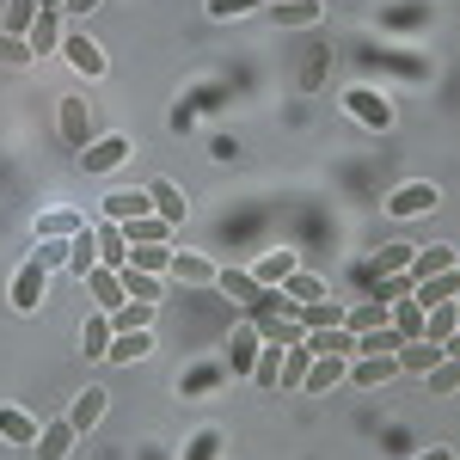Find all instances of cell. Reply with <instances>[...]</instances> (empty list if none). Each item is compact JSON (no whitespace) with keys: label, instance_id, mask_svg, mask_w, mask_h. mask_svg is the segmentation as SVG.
I'll use <instances>...</instances> for the list:
<instances>
[{"label":"cell","instance_id":"cell-45","mask_svg":"<svg viewBox=\"0 0 460 460\" xmlns=\"http://www.w3.org/2000/svg\"><path fill=\"white\" fill-rule=\"evenodd\" d=\"M215 387H221V375H215V368H190V375L178 381V393H215Z\"/></svg>","mask_w":460,"mask_h":460},{"label":"cell","instance_id":"cell-13","mask_svg":"<svg viewBox=\"0 0 460 460\" xmlns=\"http://www.w3.org/2000/svg\"><path fill=\"white\" fill-rule=\"evenodd\" d=\"M460 295V270H442V277H418V288H411V301H418V307H442V301H455Z\"/></svg>","mask_w":460,"mask_h":460},{"label":"cell","instance_id":"cell-41","mask_svg":"<svg viewBox=\"0 0 460 460\" xmlns=\"http://www.w3.org/2000/svg\"><path fill=\"white\" fill-rule=\"evenodd\" d=\"M307 368H314V350H307V344H288V356H283V387H301V381H307Z\"/></svg>","mask_w":460,"mask_h":460},{"label":"cell","instance_id":"cell-29","mask_svg":"<svg viewBox=\"0 0 460 460\" xmlns=\"http://www.w3.org/2000/svg\"><path fill=\"white\" fill-rule=\"evenodd\" d=\"M460 258L455 246H424V252H411V277H442V270H455Z\"/></svg>","mask_w":460,"mask_h":460},{"label":"cell","instance_id":"cell-32","mask_svg":"<svg viewBox=\"0 0 460 460\" xmlns=\"http://www.w3.org/2000/svg\"><path fill=\"white\" fill-rule=\"evenodd\" d=\"M455 332H460L455 301H442V307H429V314H424V338H429V344H442V338H455Z\"/></svg>","mask_w":460,"mask_h":460},{"label":"cell","instance_id":"cell-19","mask_svg":"<svg viewBox=\"0 0 460 460\" xmlns=\"http://www.w3.org/2000/svg\"><path fill=\"white\" fill-rule=\"evenodd\" d=\"M142 356H154V332H111L105 362H142Z\"/></svg>","mask_w":460,"mask_h":460},{"label":"cell","instance_id":"cell-24","mask_svg":"<svg viewBox=\"0 0 460 460\" xmlns=\"http://www.w3.org/2000/svg\"><path fill=\"white\" fill-rule=\"evenodd\" d=\"M283 344H258V356H252V381L258 387H283Z\"/></svg>","mask_w":460,"mask_h":460},{"label":"cell","instance_id":"cell-3","mask_svg":"<svg viewBox=\"0 0 460 460\" xmlns=\"http://www.w3.org/2000/svg\"><path fill=\"white\" fill-rule=\"evenodd\" d=\"M344 111H356L368 129H393V105L375 93V86H344Z\"/></svg>","mask_w":460,"mask_h":460},{"label":"cell","instance_id":"cell-8","mask_svg":"<svg viewBox=\"0 0 460 460\" xmlns=\"http://www.w3.org/2000/svg\"><path fill=\"white\" fill-rule=\"evenodd\" d=\"M80 283L93 288V301H99V314H117V307L129 301V295H123V277H117V270H105V264H93V270H86Z\"/></svg>","mask_w":460,"mask_h":460},{"label":"cell","instance_id":"cell-47","mask_svg":"<svg viewBox=\"0 0 460 460\" xmlns=\"http://www.w3.org/2000/svg\"><path fill=\"white\" fill-rule=\"evenodd\" d=\"M258 344H264L258 332H240V338H234V362H240V368H252V356H258Z\"/></svg>","mask_w":460,"mask_h":460},{"label":"cell","instance_id":"cell-46","mask_svg":"<svg viewBox=\"0 0 460 460\" xmlns=\"http://www.w3.org/2000/svg\"><path fill=\"white\" fill-rule=\"evenodd\" d=\"M264 0H209V19H240V13H258Z\"/></svg>","mask_w":460,"mask_h":460},{"label":"cell","instance_id":"cell-34","mask_svg":"<svg viewBox=\"0 0 460 460\" xmlns=\"http://www.w3.org/2000/svg\"><path fill=\"white\" fill-rule=\"evenodd\" d=\"M399 344H405V338H399L393 325H381V332H362V338H356V356H399Z\"/></svg>","mask_w":460,"mask_h":460},{"label":"cell","instance_id":"cell-43","mask_svg":"<svg viewBox=\"0 0 460 460\" xmlns=\"http://www.w3.org/2000/svg\"><path fill=\"white\" fill-rule=\"evenodd\" d=\"M411 288H418V277H411V270H393L387 283H381V301H387V307H393V301H405Z\"/></svg>","mask_w":460,"mask_h":460},{"label":"cell","instance_id":"cell-16","mask_svg":"<svg viewBox=\"0 0 460 460\" xmlns=\"http://www.w3.org/2000/svg\"><path fill=\"white\" fill-rule=\"evenodd\" d=\"M288 270H301V264H295V252H283V246H277V252H264V258L252 264V283H258V288H283V277H288Z\"/></svg>","mask_w":460,"mask_h":460},{"label":"cell","instance_id":"cell-53","mask_svg":"<svg viewBox=\"0 0 460 460\" xmlns=\"http://www.w3.org/2000/svg\"><path fill=\"white\" fill-rule=\"evenodd\" d=\"M455 319H460V295H455Z\"/></svg>","mask_w":460,"mask_h":460},{"label":"cell","instance_id":"cell-7","mask_svg":"<svg viewBox=\"0 0 460 460\" xmlns=\"http://www.w3.org/2000/svg\"><path fill=\"white\" fill-rule=\"evenodd\" d=\"M147 209L160 215V221H184V215H190V203H184V190H178L172 178H154V184H147Z\"/></svg>","mask_w":460,"mask_h":460},{"label":"cell","instance_id":"cell-30","mask_svg":"<svg viewBox=\"0 0 460 460\" xmlns=\"http://www.w3.org/2000/svg\"><path fill=\"white\" fill-rule=\"evenodd\" d=\"M215 288H221V295H227V301H258V295H264V288L252 283V270H215Z\"/></svg>","mask_w":460,"mask_h":460},{"label":"cell","instance_id":"cell-5","mask_svg":"<svg viewBox=\"0 0 460 460\" xmlns=\"http://www.w3.org/2000/svg\"><path fill=\"white\" fill-rule=\"evenodd\" d=\"M62 56H68V62H74V74H86V80H99V74L111 68V62H105V49H99L93 37H80V31H68V37H62Z\"/></svg>","mask_w":460,"mask_h":460},{"label":"cell","instance_id":"cell-28","mask_svg":"<svg viewBox=\"0 0 460 460\" xmlns=\"http://www.w3.org/2000/svg\"><path fill=\"white\" fill-rule=\"evenodd\" d=\"M93 264H99V240H93V227L68 234V270H74V277H86Z\"/></svg>","mask_w":460,"mask_h":460},{"label":"cell","instance_id":"cell-4","mask_svg":"<svg viewBox=\"0 0 460 460\" xmlns=\"http://www.w3.org/2000/svg\"><path fill=\"white\" fill-rule=\"evenodd\" d=\"M129 160V136H99L93 147H80V166L86 172H117Z\"/></svg>","mask_w":460,"mask_h":460},{"label":"cell","instance_id":"cell-54","mask_svg":"<svg viewBox=\"0 0 460 460\" xmlns=\"http://www.w3.org/2000/svg\"><path fill=\"white\" fill-rule=\"evenodd\" d=\"M264 6H283V0H264Z\"/></svg>","mask_w":460,"mask_h":460},{"label":"cell","instance_id":"cell-37","mask_svg":"<svg viewBox=\"0 0 460 460\" xmlns=\"http://www.w3.org/2000/svg\"><path fill=\"white\" fill-rule=\"evenodd\" d=\"M136 215H147V190H117L105 203V221H136Z\"/></svg>","mask_w":460,"mask_h":460},{"label":"cell","instance_id":"cell-14","mask_svg":"<svg viewBox=\"0 0 460 460\" xmlns=\"http://www.w3.org/2000/svg\"><path fill=\"white\" fill-rule=\"evenodd\" d=\"M93 240H99V264H105V270H123V264H129V240H123L117 221H99Z\"/></svg>","mask_w":460,"mask_h":460},{"label":"cell","instance_id":"cell-35","mask_svg":"<svg viewBox=\"0 0 460 460\" xmlns=\"http://www.w3.org/2000/svg\"><path fill=\"white\" fill-rule=\"evenodd\" d=\"M424 387L436 393V399H455V393H460V362H448V356H442V362L424 375Z\"/></svg>","mask_w":460,"mask_h":460},{"label":"cell","instance_id":"cell-31","mask_svg":"<svg viewBox=\"0 0 460 460\" xmlns=\"http://www.w3.org/2000/svg\"><path fill=\"white\" fill-rule=\"evenodd\" d=\"M62 136H68V147H93V123H86V105L80 99L62 105Z\"/></svg>","mask_w":460,"mask_h":460},{"label":"cell","instance_id":"cell-27","mask_svg":"<svg viewBox=\"0 0 460 460\" xmlns=\"http://www.w3.org/2000/svg\"><path fill=\"white\" fill-rule=\"evenodd\" d=\"M166 277H184V283H209L215 288V264L203 258V252H172V270Z\"/></svg>","mask_w":460,"mask_h":460},{"label":"cell","instance_id":"cell-1","mask_svg":"<svg viewBox=\"0 0 460 460\" xmlns=\"http://www.w3.org/2000/svg\"><path fill=\"white\" fill-rule=\"evenodd\" d=\"M442 203V184H424V178H411V184H399L387 197V215L393 221H411V215H429Z\"/></svg>","mask_w":460,"mask_h":460},{"label":"cell","instance_id":"cell-18","mask_svg":"<svg viewBox=\"0 0 460 460\" xmlns=\"http://www.w3.org/2000/svg\"><path fill=\"white\" fill-rule=\"evenodd\" d=\"M117 277H123V295H129V301H147V307H160V295H166V277H147V270H136V264H123Z\"/></svg>","mask_w":460,"mask_h":460},{"label":"cell","instance_id":"cell-25","mask_svg":"<svg viewBox=\"0 0 460 460\" xmlns=\"http://www.w3.org/2000/svg\"><path fill=\"white\" fill-rule=\"evenodd\" d=\"M295 319H301V332H325V325H344V307L325 295V301H307V307H295Z\"/></svg>","mask_w":460,"mask_h":460},{"label":"cell","instance_id":"cell-52","mask_svg":"<svg viewBox=\"0 0 460 460\" xmlns=\"http://www.w3.org/2000/svg\"><path fill=\"white\" fill-rule=\"evenodd\" d=\"M37 6H43V13H62V6H68V0H37Z\"/></svg>","mask_w":460,"mask_h":460},{"label":"cell","instance_id":"cell-2","mask_svg":"<svg viewBox=\"0 0 460 460\" xmlns=\"http://www.w3.org/2000/svg\"><path fill=\"white\" fill-rule=\"evenodd\" d=\"M43 277H49V264H43V252H31V258L19 264V277H13V307H19V314H37V301H43Z\"/></svg>","mask_w":460,"mask_h":460},{"label":"cell","instance_id":"cell-48","mask_svg":"<svg viewBox=\"0 0 460 460\" xmlns=\"http://www.w3.org/2000/svg\"><path fill=\"white\" fill-rule=\"evenodd\" d=\"M215 448H221V436H197V442L184 448V460H215Z\"/></svg>","mask_w":460,"mask_h":460},{"label":"cell","instance_id":"cell-10","mask_svg":"<svg viewBox=\"0 0 460 460\" xmlns=\"http://www.w3.org/2000/svg\"><path fill=\"white\" fill-rule=\"evenodd\" d=\"M37 429H43V424H37L25 405H0V442H13V448H31Z\"/></svg>","mask_w":460,"mask_h":460},{"label":"cell","instance_id":"cell-15","mask_svg":"<svg viewBox=\"0 0 460 460\" xmlns=\"http://www.w3.org/2000/svg\"><path fill=\"white\" fill-rule=\"evenodd\" d=\"M74 436H80V429L68 424V418H62V424H49V429H37V442H31V455L37 460H68V448H74Z\"/></svg>","mask_w":460,"mask_h":460},{"label":"cell","instance_id":"cell-49","mask_svg":"<svg viewBox=\"0 0 460 460\" xmlns=\"http://www.w3.org/2000/svg\"><path fill=\"white\" fill-rule=\"evenodd\" d=\"M62 13H74V19H86V13H99V0H68Z\"/></svg>","mask_w":460,"mask_h":460},{"label":"cell","instance_id":"cell-6","mask_svg":"<svg viewBox=\"0 0 460 460\" xmlns=\"http://www.w3.org/2000/svg\"><path fill=\"white\" fill-rule=\"evenodd\" d=\"M344 381H350V356H314L301 393H332V387H344Z\"/></svg>","mask_w":460,"mask_h":460},{"label":"cell","instance_id":"cell-23","mask_svg":"<svg viewBox=\"0 0 460 460\" xmlns=\"http://www.w3.org/2000/svg\"><path fill=\"white\" fill-rule=\"evenodd\" d=\"M129 264L147 270V277H166L172 270V246L166 240H142V246H129Z\"/></svg>","mask_w":460,"mask_h":460},{"label":"cell","instance_id":"cell-20","mask_svg":"<svg viewBox=\"0 0 460 460\" xmlns=\"http://www.w3.org/2000/svg\"><path fill=\"white\" fill-rule=\"evenodd\" d=\"M381 325H393V307L387 301H362V307H344V332H381Z\"/></svg>","mask_w":460,"mask_h":460},{"label":"cell","instance_id":"cell-12","mask_svg":"<svg viewBox=\"0 0 460 460\" xmlns=\"http://www.w3.org/2000/svg\"><path fill=\"white\" fill-rule=\"evenodd\" d=\"M393 375H399L393 356H350V387H387Z\"/></svg>","mask_w":460,"mask_h":460},{"label":"cell","instance_id":"cell-17","mask_svg":"<svg viewBox=\"0 0 460 460\" xmlns=\"http://www.w3.org/2000/svg\"><path fill=\"white\" fill-rule=\"evenodd\" d=\"M105 405H111V393L105 387H86L80 399H74V411H68V424L86 436V429H99V418H105Z\"/></svg>","mask_w":460,"mask_h":460},{"label":"cell","instance_id":"cell-22","mask_svg":"<svg viewBox=\"0 0 460 460\" xmlns=\"http://www.w3.org/2000/svg\"><path fill=\"white\" fill-rule=\"evenodd\" d=\"M270 25L307 31V25H319V0H283V6H270Z\"/></svg>","mask_w":460,"mask_h":460},{"label":"cell","instance_id":"cell-38","mask_svg":"<svg viewBox=\"0 0 460 460\" xmlns=\"http://www.w3.org/2000/svg\"><path fill=\"white\" fill-rule=\"evenodd\" d=\"M258 338H264V344H283V350H288V344H301V338H307V332H301V319H264V325H258Z\"/></svg>","mask_w":460,"mask_h":460},{"label":"cell","instance_id":"cell-39","mask_svg":"<svg viewBox=\"0 0 460 460\" xmlns=\"http://www.w3.org/2000/svg\"><path fill=\"white\" fill-rule=\"evenodd\" d=\"M80 350L93 356V362L111 350V314H93V319H86V338H80Z\"/></svg>","mask_w":460,"mask_h":460},{"label":"cell","instance_id":"cell-44","mask_svg":"<svg viewBox=\"0 0 460 460\" xmlns=\"http://www.w3.org/2000/svg\"><path fill=\"white\" fill-rule=\"evenodd\" d=\"M375 270H381V277H393V270H411V246H387L381 258H375Z\"/></svg>","mask_w":460,"mask_h":460},{"label":"cell","instance_id":"cell-55","mask_svg":"<svg viewBox=\"0 0 460 460\" xmlns=\"http://www.w3.org/2000/svg\"><path fill=\"white\" fill-rule=\"evenodd\" d=\"M455 270H460V264H455Z\"/></svg>","mask_w":460,"mask_h":460},{"label":"cell","instance_id":"cell-11","mask_svg":"<svg viewBox=\"0 0 460 460\" xmlns=\"http://www.w3.org/2000/svg\"><path fill=\"white\" fill-rule=\"evenodd\" d=\"M62 37H68L62 13H37L31 31H25V43H31V56H56V49H62Z\"/></svg>","mask_w":460,"mask_h":460},{"label":"cell","instance_id":"cell-36","mask_svg":"<svg viewBox=\"0 0 460 460\" xmlns=\"http://www.w3.org/2000/svg\"><path fill=\"white\" fill-rule=\"evenodd\" d=\"M393 332L399 338H424V307L405 295V301H393Z\"/></svg>","mask_w":460,"mask_h":460},{"label":"cell","instance_id":"cell-42","mask_svg":"<svg viewBox=\"0 0 460 460\" xmlns=\"http://www.w3.org/2000/svg\"><path fill=\"white\" fill-rule=\"evenodd\" d=\"M25 62H37L31 43H25V37H13V31H0V68H25Z\"/></svg>","mask_w":460,"mask_h":460},{"label":"cell","instance_id":"cell-33","mask_svg":"<svg viewBox=\"0 0 460 460\" xmlns=\"http://www.w3.org/2000/svg\"><path fill=\"white\" fill-rule=\"evenodd\" d=\"M154 325V307L147 301H123L117 314H111V332H147Z\"/></svg>","mask_w":460,"mask_h":460},{"label":"cell","instance_id":"cell-51","mask_svg":"<svg viewBox=\"0 0 460 460\" xmlns=\"http://www.w3.org/2000/svg\"><path fill=\"white\" fill-rule=\"evenodd\" d=\"M418 460H455V448H424Z\"/></svg>","mask_w":460,"mask_h":460},{"label":"cell","instance_id":"cell-9","mask_svg":"<svg viewBox=\"0 0 460 460\" xmlns=\"http://www.w3.org/2000/svg\"><path fill=\"white\" fill-rule=\"evenodd\" d=\"M393 362H399V375H418V381H424L429 368H436V362H442V344H429V338H405V344H399V356H393Z\"/></svg>","mask_w":460,"mask_h":460},{"label":"cell","instance_id":"cell-21","mask_svg":"<svg viewBox=\"0 0 460 460\" xmlns=\"http://www.w3.org/2000/svg\"><path fill=\"white\" fill-rule=\"evenodd\" d=\"M314 356H356V332H344V325H325V332H307L301 338Z\"/></svg>","mask_w":460,"mask_h":460},{"label":"cell","instance_id":"cell-40","mask_svg":"<svg viewBox=\"0 0 460 460\" xmlns=\"http://www.w3.org/2000/svg\"><path fill=\"white\" fill-rule=\"evenodd\" d=\"M43 13L37 0H6V19H0V31H13V37H25L31 31V19Z\"/></svg>","mask_w":460,"mask_h":460},{"label":"cell","instance_id":"cell-26","mask_svg":"<svg viewBox=\"0 0 460 460\" xmlns=\"http://www.w3.org/2000/svg\"><path fill=\"white\" fill-rule=\"evenodd\" d=\"M283 295H288V307H307V301H325V283H319L314 270H288Z\"/></svg>","mask_w":460,"mask_h":460},{"label":"cell","instance_id":"cell-50","mask_svg":"<svg viewBox=\"0 0 460 460\" xmlns=\"http://www.w3.org/2000/svg\"><path fill=\"white\" fill-rule=\"evenodd\" d=\"M442 356H448V362H460V332H455V338H442Z\"/></svg>","mask_w":460,"mask_h":460}]
</instances>
